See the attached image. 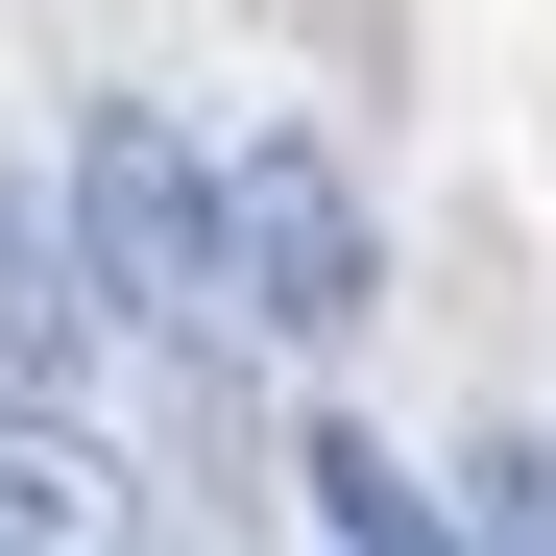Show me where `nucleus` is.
Instances as JSON below:
<instances>
[{"instance_id":"1","label":"nucleus","mask_w":556,"mask_h":556,"mask_svg":"<svg viewBox=\"0 0 556 556\" xmlns=\"http://www.w3.org/2000/svg\"><path fill=\"white\" fill-rule=\"evenodd\" d=\"M73 266H98V315H146V339H242V291H218V146L98 98L73 122Z\"/></svg>"},{"instance_id":"2","label":"nucleus","mask_w":556,"mask_h":556,"mask_svg":"<svg viewBox=\"0 0 556 556\" xmlns=\"http://www.w3.org/2000/svg\"><path fill=\"white\" fill-rule=\"evenodd\" d=\"M218 291H242V339H363L388 242H363V194H339L315 122H242L218 146Z\"/></svg>"},{"instance_id":"3","label":"nucleus","mask_w":556,"mask_h":556,"mask_svg":"<svg viewBox=\"0 0 556 556\" xmlns=\"http://www.w3.org/2000/svg\"><path fill=\"white\" fill-rule=\"evenodd\" d=\"M98 363V266H73V218L0 194V388H73Z\"/></svg>"},{"instance_id":"4","label":"nucleus","mask_w":556,"mask_h":556,"mask_svg":"<svg viewBox=\"0 0 556 556\" xmlns=\"http://www.w3.org/2000/svg\"><path fill=\"white\" fill-rule=\"evenodd\" d=\"M291 484H315V532H339V556H484V508H435V484H412L388 435H315Z\"/></svg>"},{"instance_id":"5","label":"nucleus","mask_w":556,"mask_h":556,"mask_svg":"<svg viewBox=\"0 0 556 556\" xmlns=\"http://www.w3.org/2000/svg\"><path fill=\"white\" fill-rule=\"evenodd\" d=\"M484 556H556V435H508V459H484Z\"/></svg>"}]
</instances>
